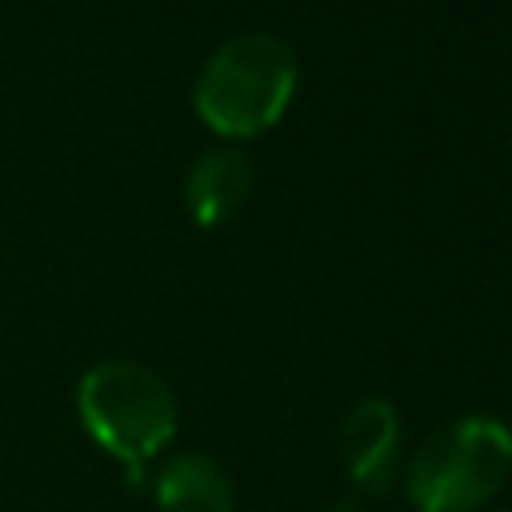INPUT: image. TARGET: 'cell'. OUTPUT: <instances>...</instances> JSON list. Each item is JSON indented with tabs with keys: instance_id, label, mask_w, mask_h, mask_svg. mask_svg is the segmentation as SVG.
<instances>
[{
	"instance_id": "1",
	"label": "cell",
	"mask_w": 512,
	"mask_h": 512,
	"mask_svg": "<svg viewBox=\"0 0 512 512\" xmlns=\"http://www.w3.org/2000/svg\"><path fill=\"white\" fill-rule=\"evenodd\" d=\"M512 476V428L472 412L432 428L400 468L412 512H480Z\"/></svg>"
},
{
	"instance_id": "2",
	"label": "cell",
	"mask_w": 512,
	"mask_h": 512,
	"mask_svg": "<svg viewBox=\"0 0 512 512\" xmlns=\"http://www.w3.org/2000/svg\"><path fill=\"white\" fill-rule=\"evenodd\" d=\"M76 416L84 432L120 460L132 480L176 436L180 408L164 376L136 360H100L76 384Z\"/></svg>"
},
{
	"instance_id": "3",
	"label": "cell",
	"mask_w": 512,
	"mask_h": 512,
	"mask_svg": "<svg viewBox=\"0 0 512 512\" xmlns=\"http://www.w3.org/2000/svg\"><path fill=\"white\" fill-rule=\"evenodd\" d=\"M296 92V52L268 32H240L224 40L200 68L192 104L220 136L268 132Z\"/></svg>"
},
{
	"instance_id": "4",
	"label": "cell",
	"mask_w": 512,
	"mask_h": 512,
	"mask_svg": "<svg viewBox=\"0 0 512 512\" xmlns=\"http://www.w3.org/2000/svg\"><path fill=\"white\" fill-rule=\"evenodd\" d=\"M340 456L360 496H384L400 480V468H404L396 408L380 396L360 400L340 424Z\"/></svg>"
},
{
	"instance_id": "5",
	"label": "cell",
	"mask_w": 512,
	"mask_h": 512,
	"mask_svg": "<svg viewBox=\"0 0 512 512\" xmlns=\"http://www.w3.org/2000/svg\"><path fill=\"white\" fill-rule=\"evenodd\" d=\"M252 192V164L236 148L204 152L184 176V208L200 228L228 224Z\"/></svg>"
},
{
	"instance_id": "6",
	"label": "cell",
	"mask_w": 512,
	"mask_h": 512,
	"mask_svg": "<svg viewBox=\"0 0 512 512\" xmlns=\"http://www.w3.org/2000/svg\"><path fill=\"white\" fill-rule=\"evenodd\" d=\"M152 492L160 512H236L228 472L204 452L168 456L152 480Z\"/></svg>"
},
{
	"instance_id": "7",
	"label": "cell",
	"mask_w": 512,
	"mask_h": 512,
	"mask_svg": "<svg viewBox=\"0 0 512 512\" xmlns=\"http://www.w3.org/2000/svg\"><path fill=\"white\" fill-rule=\"evenodd\" d=\"M324 512H360V508H356L352 500H336V504H328Z\"/></svg>"
}]
</instances>
